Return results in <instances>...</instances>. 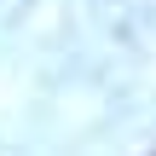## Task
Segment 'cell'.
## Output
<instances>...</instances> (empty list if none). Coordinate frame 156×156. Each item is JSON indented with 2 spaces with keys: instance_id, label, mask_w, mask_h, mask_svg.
Listing matches in <instances>:
<instances>
[]
</instances>
